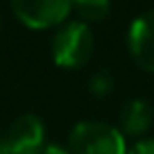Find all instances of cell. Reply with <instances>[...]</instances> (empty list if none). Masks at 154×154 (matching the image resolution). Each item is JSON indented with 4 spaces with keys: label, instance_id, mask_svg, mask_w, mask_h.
Here are the masks:
<instances>
[{
    "label": "cell",
    "instance_id": "277c9868",
    "mask_svg": "<svg viewBox=\"0 0 154 154\" xmlns=\"http://www.w3.org/2000/svg\"><path fill=\"white\" fill-rule=\"evenodd\" d=\"M13 154H42L47 146V127L36 114H21L2 135Z\"/></svg>",
    "mask_w": 154,
    "mask_h": 154
},
{
    "label": "cell",
    "instance_id": "8fae6325",
    "mask_svg": "<svg viewBox=\"0 0 154 154\" xmlns=\"http://www.w3.org/2000/svg\"><path fill=\"white\" fill-rule=\"evenodd\" d=\"M0 154H13V152L9 150V146H7V141H5L2 135H0Z\"/></svg>",
    "mask_w": 154,
    "mask_h": 154
},
{
    "label": "cell",
    "instance_id": "ba28073f",
    "mask_svg": "<svg viewBox=\"0 0 154 154\" xmlns=\"http://www.w3.org/2000/svg\"><path fill=\"white\" fill-rule=\"evenodd\" d=\"M89 91H91V95H95V97H99V99L108 97V95L114 91V78H112V74L106 72V70L97 72V74L89 80Z\"/></svg>",
    "mask_w": 154,
    "mask_h": 154
},
{
    "label": "cell",
    "instance_id": "5b68a950",
    "mask_svg": "<svg viewBox=\"0 0 154 154\" xmlns=\"http://www.w3.org/2000/svg\"><path fill=\"white\" fill-rule=\"evenodd\" d=\"M127 51L139 70L154 74V9L131 21L127 32Z\"/></svg>",
    "mask_w": 154,
    "mask_h": 154
},
{
    "label": "cell",
    "instance_id": "52a82bcc",
    "mask_svg": "<svg viewBox=\"0 0 154 154\" xmlns=\"http://www.w3.org/2000/svg\"><path fill=\"white\" fill-rule=\"evenodd\" d=\"M72 11L85 23H97L112 13V0H74Z\"/></svg>",
    "mask_w": 154,
    "mask_h": 154
},
{
    "label": "cell",
    "instance_id": "30bf717a",
    "mask_svg": "<svg viewBox=\"0 0 154 154\" xmlns=\"http://www.w3.org/2000/svg\"><path fill=\"white\" fill-rule=\"evenodd\" d=\"M42 154H72V152H70V148L63 146V143H57V141H51V143H49V141H47Z\"/></svg>",
    "mask_w": 154,
    "mask_h": 154
},
{
    "label": "cell",
    "instance_id": "3957f363",
    "mask_svg": "<svg viewBox=\"0 0 154 154\" xmlns=\"http://www.w3.org/2000/svg\"><path fill=\"white\" fill-rule=\"evenodd\" d=\"M74 0H11L13 15L30 30H53L68 21Z\"/></svg>",
    "mask_w": 154,
    "mask_h": 154
},
{
    "label": "cell",
    "instance_id": "8992f818",
    "mask_svg": "<svg viewBox=\"0 0 154 154\" xmlns=\"http://www.w3.org/2000/svg\"><path fill=\"white\" fill-rule=\"evenodd\" d=\"M154 125V108L146 99H129L118 116V129L125 137H146Z\"/></svg>",
    "mask_w": 154,
    "mask_h": 154
},
{
    "label": "cell",
    "instance_id": "7a4b0ae2",
    "mask_svg": "<svg viewBox=\"0 0 154 154\" xmlns=\"http://www.w3.org/2000/svg\"><path fill=\"white\" fill-rule=\"evenodd\" d=\"M72 154H127V137L110 122L82 120L76 122L68 137Z\"/></svg>",
    "mask_w": 154,
    "mask_h": 154
},
{
    "label": "cell",
    "instance_id": "9c48e42d",
    "mask_svg": "<svg viewBox=\"0 0 154 154\" xmlns=\"http://www.w3.org/2000/svg\"><path fill=\"white\" fill-rule=\"evenodd\" d=\"M127 154H154V137H139L135 139L129 148H127Z\"/></svg>",
    "mask_w": 154,
    "mask_h": 154
},
{
    "label": "cell",
    "instance_id": "6da1fadb",
    "mask_svg": "<svg viewBox=\"0 0 154 154\" xmlns=\"http://www.w3.org/2000/svg\"><path fill=\"white\" fill-rule=\"evenodd\" d=\"M95 49V36L89 28V23L76 19L66 21L59 28H55V34L51 38V57L55 66L63 70H78L82 68Z\"/></svg>",
    "mask_w": 154,
    "mask_h": 154
}]
</instances>
